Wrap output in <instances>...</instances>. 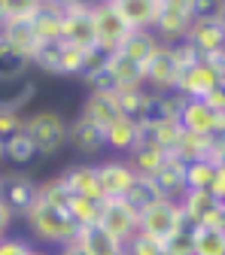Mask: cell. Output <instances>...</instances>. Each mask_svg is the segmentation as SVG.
<instances>
[{
  "label": "cell",
  "instance_id": "obj_1",
  "mask_svg": "<svg viewBox=\"0 0 225 255\" xmlns=\"http://www.w3.org/2000/svg\"><path fill=\"white\" fill-rule=\"evenodd\" d=\"M21 222H24V228L30 234V243L46 246V249H58V246H64L67 240H73L79 234V228L73 225V219L67 216V210L43 204V201H37L34 207H30L21 216Z\"/></svg>",
  "mask_w": 225,
  "mask_h": 255
},
{
  "label": "cell",
  "instance_id": "obj_2",
  "mask_svg": "<svg viewBox=\"0 0 225 255\" xmlns=\"http://www.w3.org/2000/svg\"><path fill=\"white\" fill-rule=\"evenodd\" d=\"M21 131L37 146L40 158H55L58 152L67 149V119H64V113H58L52 107L24 113Z\"/></svg>",
  "mask_w": 225,
  "mask_h": 255
},
{
  "label": "cell",
  "instance_id": "obj_3",
  "mask_svg": "<svg viewBox=\"0 0 225 255\" xmlns=\"http://www.w3.org/2000/svg\"><path fill=\"white\" fill-rule=\"evenodd\" d=\"M91 21H94V40H98V49L104 52H119V46L131 37V24L122 18V12L116 9L113 0H94L91 3Z\"/></svg>",
  "mask_w": 225,
  "mask_h": 255
},
{
  "label": "cell",
  "instance_id": "obj_4",
  "mask_svg": "<svg viewBox=\"0 0 225 255\" xmlns=\"http://www.w3.org/2000/svg\"><path fill=\"white\" fill-rule=\"evenodd\" d=\"M82 49L64 43V40H49V43H40L34 58H30V67H37L49 76H79V67H82Z\"/></svg>",
  "mask_w": 225,
  "mask_h": 255
},
{
  "label": "cell",
  "instance_id": "obj_5",
  "mask_svg": "<svg viewBox=\"0 0 225 255\" xmlns=\"http://www.w3.org/2000/svg\"><path fill=\"white\" fill-rule=\"evenodd\" d=\"M37 191H40V182L34 176H27L24 170L0 173V204H3L18 222L30 207L37 204Z\"/></svg>",
  "mask_w": 225,
  "mask_h": 255
},
{
  "label": "cell",
  "instance_id": "obj_6",
  "mask_svg": "<svg viewBox=\"0 0 225 255\" xmlns=\"http://www.w3.org/2000/svg\"><path fill=\"white\" fill-rule=\"evenodd\" d=\"M180 73H183V67H180V61L174 55V46L162 43L152 52V58L143 64V85L152 94H168V91L177 88Z\"/></svg>",
  "mask_w": 225,
  "mask_h": 255
},
{
  "label": "cell",
  "instance_id": "obj_7",
  "mask_svg": "<svg viewBox=\"0 0 225 255\" xmlns=\"http://www.w3.org/2000/svg\"><path fill=\"white\" fill-rule=\"evenodd\" d=\"M189 24H192V0H162L155 24H152V34L162 43L174 46L186 37Z\"/></svg>",
  "mask_w": 225,
  "mask_h": 255
},
{
  "label": "cell",
  "instance_id": "obj_8",
  "mask_svg": "<svg viewBox=\"0 0 225 255\" xmlns=\"http://www.w3.org/2000/svg\"><path fill=\"white\" fill-rule=\"evenodd\" d=\"M98 225H101L107 234H113L116 240L128 243V240L140 231V213L128 204L125 198H107V201H101Z\"/></svg>",
  "mask_w": 225,
  "mask_h": 255
},
{
  "label": "cell",
  "instance_id": "obj_9",
  "mask_svg": "<svg viewBox=\"0 0 225 255\" xmlns=\"http://www.w3.org/2000/svg\"><path fill=\"white\" fill-rule=\"evenodd\" d=\"M183 225H186V219H183L180 201L162 198V201H155L152 207H146V210L140 213V231L149 234V237H155V240H162V243H165L177 228H183Z\"/></svg>",
  "mask_w": 225,
  "mask_h": 255
},
{
  "label": "cell",
  "instance_id": "obj_10",
  "mask_svg": "<svg viewBox=\"0 0 225 255\" xmlns=\"http://www.w3.org/2000/svg\"><path fill=\"white\" fill-rule=\"evenodd\" d=\"M98 167V179H101V191H104V201L107 198H125L131 191L134 179H137V170L131 167L128 158H119V155H107V158H98L94 161Z\"/></svg>",
  "mask_w": 225,
  "mask_h": 255
},
{
  "label": "cell",
  "instance_id": "obj_11",
  "mask_svg": "<svg viewBox=\"0 0 225 255\" xmlns=\"http://www.w3.org/2000/svg\"><path fill=\"white\" fill-rule=\"evenodd\" d=\"M67 149H73L76 155H82L85 161H98V158L107 152L104 128L88 122L85 116H73L67 122Z\"/></svg>",
  "mask_w": 225,
  "mask_h": 255
},
{
  "label": "cell",
  "instance_id": "obj_12",
  "mask_svg": "<svg viewBox=\"0 0 225 255\" xmlns=\"http://www.w3.org/2000/svg\"><path fill=\"white\" fill-rule=\"evenodd\" d=\"M177 122L189 134H201V137H222L225 134V116L213 113L201 98H186Z\"/></svg>",
  "mask_w": 225,
  "mask_h": 255
},
{
  "label": "cell",
  "instance_id": "obj_13",
  "mask_svg": "<svg viewBox=\"0 0 225 255\" xmlns=\"http://www.w3.org/2000/svg\"><path fill=\"white\" fill-rule=\"evenodd\" d=\"M61 40L70 43L82 52L94 49L98 40H94V21H91V3L88 6H73V9H64L61 18Z\"/></svg>",
  "mask_w": 225,
  "mask_h": 255
},
{
  "label": "cell",
  "instance_id": "obj_14",
  "mask_svg": "<svg viewBox=\"0 0 225 255\" xmlns=\"http://www.w3.org/2000/svg\"><path fill=\"white\" fill-rule=\"evenodd\" d=\"M201 58L213 55V52H225V24L219 18H198L192 21L186 37H183Z\"/></svg>",
  "mask_w": 225,
  "mask_h": 255
},
{
  "label": "cell",
  "instance_id": "obj_15",
  "mask_svg": "<svg viewBox=\"0 0 225 255\" xmlns=\"http://www.w3.org/2000/svg\"><path fill=\"white\" fill-rule=\"evenodd\" d=\"M67 185L70 195L76 198H88V201H104V191H101V179H98V167L94 161H76L67 170L58 173Z\"/></svg>",
  "mask_w": 225,
  "mask_h": 255
},
{
  "label": "cell",
  "instance_id": "obj_16",
  "mask_svg": "<svg viewBox=\"0 0 225 255\" xmlns=\"http://www.w3.org/2000/svg\"><path fill=\"white\" fill-rule=\"evenodd\" d=\"M222 82V76L210 67V64L204 58H198L195 64H189V67H183L180 79H177V94H183V98H204V94L210 88H216Z\"/></svg>",
  "mask_w": 225,
  "mask_h": 255
},
{
  "label": "cell",
  "instance_id": "obj_17",
  "mask_svg": "<svg viewBox=\"0 0 225 255\" xmlns=\"http://www.w3.org/2000/svg\"><path fill=\"white\" fill-rule=\"evenodd\" d=\"M0 40H3L6 46H12L18 55H24L27 61L34 58V52L40 46L30 18H3V21H0Z\"/></svg>",
  "mask_w": 225,
  "mask_h": 255
},
{
  "label": "cell",
  "instance_id": "obj_18",
  "mask_svg": "<svg viewBox=\"0 0 225 255\" xmlns=\"http://www.w3.org/2000/svg\"><path fill=\"white\" fill-rule=\"evenodd\" d=\"M34 98H37V82L30 79V73L15 79H0V110L24 113Z\"/></svg>",
  "mask_w": 225,
  "mask_h": 255
},
{
  "label": "cell",
  "instance_id": "obj_19",
  "mask_svg": "<svg viewBox=\"0 0 225 255\" xmlns=\"http://www.w3.org/2000/svg\"><path fill=\"white\" fill-rule=\"evenodd\" d=\"M152 182L158 185L162 198H168V201H180L186 191H189V188H186V164L180 161L177 155H168V158H165V164L152 173Z\"/></svg>",
  "mask_w": 225,
  "mask_h": 255
},
{
  "label": "cell",
  "instance_id": "obj_20",
  "mask_svg": "<svg viewBox=\"0 0 225 255\" xmlns=\"http://www.w3.org/2000/svg\"><path fill=\"white\" fill-rule=\"evenodd\" d=\"M79 116H85L88 122H94L98 128H104V131H107L116 119H122L119 104H116V94H98V91H88L85 94Z\"/></svg>",
  "mask_w": 225,
  "mask_h": 255
},
{
  "label": "cell",
  "instance_id": "obj_21",
  "mask_svg": "<svg viewBox=\"0 0 225 255\" xmlns=\"http://www.w3.org/2000/svg\"><path fill=\"white\" fill-rule=\"evenodd\" d=\"M113 3L134 30H152L162 0H113Z\"/></svg>",
  "mask_w": 225,
  "mask_h": 255
},
{
  "label": "cell",
  "instance_id": "obj_22",
  "mask_svg": "<svg viewBox=\"0 0 225 255\" xmlns=\"http://www.w3.org/2000/svg\"><path fill=\"white\" fill-rule=\"evenodd\" d=\"M104 137H107V152L110 155L128 158V155H131V149L137 146V122H131V119H116L107 131H104Z\"/></svg>",
  "mask_w": 225,
  "mask_h": 255
},
{
  "label": "cell",
  "instance_id": "obj_23",
  "mask_svg": "<svg viewBox=\"0 0 225 255\" xmlns=\"http://www.w3.org/2000/svg\"><path fill=\"white\" fill-rule=\"evenodd\" d=\"M107 73L113 76L116 91H125V88H146V85H143V67H140V64H134L131 58L119 55V52L110 55V61H107Z\"/></svg>",
  "mask_w": 225,
  "mask_h": 255
},
{
  "label": "cell",
  "instance_id": "obj_24",
  "mask_svg": "<svg viewBox=\"0 0 225 255\" xmlns=\"http://www.w3.org/2000/svg\"><path fill=\"white\" fill-rule=\"evenodd\" d=\"M61 18H64V9L43 0L40 9L30 15V24H34V34L40 43H49V40H61Z\"/></svg>",
  "mask_w": 225,
  "mask_h": 255
},
{
  "label": "cell",
  "instance_id": "obj_25",
  "mask_svg": "<svg viewBox=\"0 0 225 255\" xmlns=\"http://www.w3.org/2000/svg\"><path fill=\"white\" fill-rule=\"evenodd\" d=\"M216 198L210 195V191H195V188H189L186 195L180 198V210H183V219H186V225H201L204 222V216L210 213V210H216Z\"/></svg>",
  "mask_w": 225,
  "mask_h": 255
},
{
  "label": "cell",
  "instance_id": "obj_26",
  "mask_svg": "<svg viewBox=\"0 0 225 255\" xmlns=\"http://www.w3.org/2000/svg\"><path fill=\"white\" fill-rule=\"evenodd\" d=\"M162 46V40H158L152 30H131V37H128L122 46H119V55H125V58H131L134 64H143L152 58V52Z\"/></svg>",
  "mask_w": 225,
  "mask_h": 255
},
{
  "label": "cell",
  "instance_id": "obj_27",
  "mask_svg": "<svg viewBox=\"0 0 225 255\" xmlns=\"http://www.w3.org/2000/svg\"><path fill=\"white\" fill-rule=\"evenodd\" d=\"M79 240L85 243L88 255H128V252H125V243L116 240L113 234H107L101 225L82 228V231H79Z\"/></svg>",
  "mask_w": 225,
  "mask_h": 255
},
{
  "label": "cell",
  "instance_id": "obj_28",
  "mask_svg": "<svg viewBox=\"0 0 225 255\" xmlns=\"http://www.w3.org/2000/svg\"><path fill=\"white\" fill-rule=\"evenodd\" d=\"M165 158H168V152L162 146H155V143H137L131 149V155H128V161H131V167L140 176H152L158 167L165 164Z\"/></svg>",
  "mask_w": 225,
  "mask_h": 255
},
{
  "label": "cell",
  "instance_id": "obj_29",
  "mask_svg": "<svg viewBox=\"0 0 225 255\" xmlns=\"http://www.w3.org/2000/svg\"><path fill=\"white\" fill-rule=\"evenodd\" d=\"M210 143H213V137H201V134H189V131H183V137H180V143H177V149H174L171 155H177L183 164L207 161Z\"/></svg>",
  "mask_w": 225,
  "mask_h": 255
},
{
  "label": "cell",
  "instance_id": "obj_30",
  "mask_svg": "<svg viewBox=\"0 0 225 255\" xmlns=\"http://www.w3.org/2000/svg\"><path fill=\"white\" fill-rule=\"evenodd\" d=\"M3 158H6L12 167H27V164H34L40 155H37V146L30 143V137L24 131H18L15 137H9L3 143Z\"/></svg>",
  "mask_w": 225,
  "mask_h": 255
},
{
  "label": "cell",
  "instance_id": "obj_31",
  "mask_svg": "<svg viewBox=\"0 0 225 255\" xmlns=\"http://www.w3.org/2000/svg\"><path fill=\"white\" fill-rule=\"evenodd\" d=\"M149 88H125V91H116V104H119V113L122 119H131V122H140L143 113H146V104H149Z\"/></svg>",
  "mask_w": 225,
  "mask_h": 255
},
{
  "label": "cell",
  "instance_id": "obj_32",
  "mask_svg": "<svg viewBox=\"0 0 225 255\" xmlns=\"http://www.w3.org/2000/svg\"><path fill=\"white\" fill-rule=\"evenodd\" d=\"M125 201L131 204L137 213H143V210L152 207L155 201H162V191H158V185L152 182V176H140V173H137V179H134L131 191L125 195Z\"/></svg>",
  "mask_w": 225,
  "mask_h": 255
},
{
  "label": "cell",
  "instance_id": "obj_33",
  "mask_svg": "<svg viewBox=\"0 0 225 255\" xmlns=\"http://www.w3.org/2000/svg\"><path fill=\"white\" fill-rule=\"evenodd\" d=\"M67 216L73 219V225L82 231V228H91L98 225V216H101V201H88V198H70L67 204Z\"/></svg>",
  "mask_w": 225,
  "mask_h": 255
},
{
  "label": "cell",
  "instance_id": "obj_34",
  "mask_svg": "<svg viewBox=\"0 0 225 255\" xmlns=\"http://www.w3.org/2000/svg\"><path fill=\"white\" fill-rule=\"evenodd\" d=\"M192 240H195V255H225V231L195 225Z\"/></svg>",
  "mask_w": 225,
  "mask_h": 255
},
{
  "label": "cell",
  "instance_id": "obj_35",
  "mask_svg": "<svg viewBox=\"0 0 225 255\" xmlns=\"http://www.w3.org/2000/svg\"><path fill=\"white\" fill-rule=\"evenodd\" d=\"M27 73H30V61L0 40V79H15V76H27Z\"/></svg>",
  "mask_w": 225,
  "mask_h": 255
},
{
  "label": "cell",
  "instance_id": "obj_36",
  "mask_svg": "<svg viewBox=\"0 0 225 255\" xmlns=\"http://www.w3.org/2000/svg\"><path fill=\"white\" fill-rule=\"evenodd\" d=\"M70 198H73V195L67 191V185H64V179H61V176H49V179H43V182H40L37 201L52 204V207H61V210H67Z\"/></svg>",
  "mask_w": 225,
  "mask_h": 255
},
{
  "label": "cell",
  "instance_id": "obj_37",
  "mask_svg": "<svg viewBox=\"0 0 225 255\" xmlns=\"http://www.w3.org/2000/svg\"><path fill=\"white\" fill-rule=\"evenodd\" d=\"M213 161H192L186 164V188H195V191H207L213 182Z\"/></svg>",
  "mask_w": 225,
  "mask_h": 255
},
{
  "label": "cell",
  "instance_id": "obj_38",
  "mask_svg": "<svg viewBox=\"0 0 225 255\" xmlns=\"http://www.w3.org/2000/svg\"><path fill=\"white\" fill-rule=\"evenodd\" d=\"M107 61H110V52H104V49H88L85 55H82V67H79V79L88 85L98 73H104L107 70Z\"/></svg>",
  "mask_w": 225,
  "mask_h": 255
},
{
  "label": "cell",
  "instance_id": "obj_39",
  "mask_svg": "<svg viewBox=\"0 0 225 255\" xmlns=\"http://www.w3.org/2000/svg\"><path fill=\"white\" fill-rule=\"evenodd\" d=\"M165 255H195V240H192V225L177 228L165 240Z\"/></svg>",
  "mask_w": 225,
  "mask_h": 255
},
{
  "label": "cell",
  "instance_id": "obj_40",
  "mask_svg": "<svg viewBox=\"0 0 225 255\" xmlns=\"http://www.w3.org/2000/svg\"><path fill=\"white\" fill-rule=\"evenodd\" d=\"M155 137H158V146H162V149L171 155V152L177 149L180 137H183V125H180L177 119H165V122L155 125Z\"/></svg>",
  "mask_w": 225,
  "mask_h": 255
},
{
  "label": "cell",
  "instance_id": "obj_41",
  "mask_svg": "<svg viewBox=\"0 0 225 255\" xmlns=\"http://www.w3.org/2000/svg\"><path fill=\"white\" fill-rule=\"evenodd\" d=\"M125 252L128 255H165V243L149 237V234H143V231H137L131 240L125 243Z\"/></svg>",
  "mask_w": 225,
  "mask_h": 255
},
{
  "label": "cell",
  "instance_id": "obj_42",
  "mask_svg": "<svg viewBox=\"0 0 225 255\" xmlns=\"http://www.w3.org/2000/svg\"><path fill=\"white\" fill-rule=\"evenodd\" d=\"M21 122H24V113L0 110V143H6L9 137H15L21 131Z\"/></svg>",
  "mask_w": 225,
  "mask_h": 255
},
{
  "label": "cell",
  "instance_id": "obj_43",
  "mask_svg": "<svg viewBox=\"0 0 225 255\" xmlns=\"http://www.w3.org/2000/svg\"><path fill=\"white\" fill-rule=\"evenodd\" d=\"M30 249H34V243L21 234H9L0 240V255H30Z\"/></svg>",
  "mask_w": 225,
  "mask_h": 255
},
{
  "label": "cell",
  "instance_id": "obj_44",
  "mask_svg": "<svg viewBox=\"0 0 225 255\" xmlns=\"http://www.w3.org/2000/svg\"><path fill=\"white\" fill-rule=\"evenodd\" d=\"M43 0H9L6 3V18H30L40 9Z\"/></svg>",
  "mask_w": 225,
  "mask_h": 255
},
{
  "label": "cell",
  "instance_id": "obj_45",
  "mask_svg": "<svg viewBox=\"0 0 225 255\" xmlns=\"http://www.w3.org/2000/svg\"><path fill=\"white\" fill-rule=\"evenodd\" d=\"M222 9V0H192V21L198 18H216Z\"/></svg>",
  "mask_w": 225,
  "mask_h": 255
},
{
  "label": "cell",
  "instance_id": "obj_46",
  "mask_svg": "<svg viewBox=\"0 0 225 255\" xmlns=\"http://www.w3.org/2000/svg\"><path fill=\"white\" fill-rule=\"evenodd\" d=\"M213 113H219V116H225V82H219L216 88H210L204 98H201Z\"/></svg>",
  "mask_w": 225,
  "mask_h": 255
},
{
  "label": "cell",
  "instance_id": "obj_47",
  "mask_svg": "<svg viewBox=\"0 0 225 255\" xmlns=\"http://www.w3.org/2000/svg\"><path fill=\"white\" fill-rule=\"evenodd\" d=\"M207 191H210L216 201H225V164H216V170H213V182H210Z\"/></svg>",
  "mask_w": 225,
  "mask_h": 255
},
{
  "label": "cell",
  "instance_id": "obj_48",
  "mask_svg": "<svg viewBox=\"0 0 225 255\" xmlns=\"http://www.w3.org/2000/svg\"><path fill=\"white\" fill-rule=\"evenodd\" d=\"M55 255H88V249H85V243L79 240V234L73 237V240H67L64 246H58L55 249Z\"/></svg>",
  "mask_w": 225,
  "mask_h": 255
},
{
  "label": "cell",
  "instance_id": "obj_49",
  "mask_svg": "<svg viewBox=\"0 0 225 255\" xmlns=\"http://www.w3.org/2000/svg\"><path fill=\"white\" fill-rule=\"evenodd\" d=\"M204 228H216V231H225V213H222V207L216 204V210H210L207 216H204V222H201Z\"/></svg>",
  "mask_w": 225,
  "mask_h": 255
},
{
  "label": "cell",
  "instance_id": "obj_50",
  "mask_svg": "<svg viewBox=\"0 0 225 255\" xmlns=\"http://www.w3.org/2000/svg\"><path fill=\"white\" fill-rule=\"evenodd\" d=\"M15 222H18V219H15V216H12V213H9V210L3 207V204H0V240H3V237H9V234H12V228H15Z\"/></svg>",
  "mask_w": 225,
  "mask_h": 255
},
{
  "label": "cell",
  "instance_id": "obj_51",
  "mask_svg": "<svg viewBox=\"0 0 225 255\" xmlns=\"http://www.w3.org/2000/svg\"><path fill=\"white\" fill-rule=\"evenodd\" d=\"M49 3H55L61 9H73V6H88V3H94V0H49Z\"/></svg>",
  "mask_w": 225,
  "mask_h": 255
},
{
  "label": "cell",
  "instance_id": "obj_52",
  "mask_svg": "<svg viewBox=\"0 0 225 255\" xmlns=\"http://www.w3.org/2000/svg\"><path fill=\"white\" fill-rule=\"evenodd\" d=\"M30 255H55V249H46V246H34Z\"/></svg>",
  "mask_w": 225,
  "mask_h": 255
},
{
  "label": "cell",
  "instance_id": "obj_53",
  "mask_svg": "<svg viewBox=\"0 0 225 255\" xmlns=\"http://www.w3.org/2000/svg\"><path fill=\"white\" fill-rule=\"evenodd\" d=\"M6 3H9V0H0V21L6 18Z\"/></svg>",
  "mask_w": 225,
  "mask_h": 255
},
{
  "label": "cell",
  "instance_id": "obj_54",
  "mask_svg": "<svg viewBox=\"0 0 225 255\" xmlns=\"http://www.w3.org/2000/svg\"><path fill=\"white\" fill-rule=\"evenodd\" d=\"M219 164H225V134H222V152H219Z\"/></svg>",
  "mask_w": 225,
  "mask_h": 255
},
{
  "label": "cell",
  "instance_id": "obj_55",
  "mask_svg": "<svg viewBox=\"0 0 225 255\" xmlns=\"http://www.w3.org/2000/svg\"><path fill=\"white\" fill-rule=\"evenodd\" d=\"M216 18H219V21L225 24V0H222V9H219V15H216Z\"/></svg>",
  "mask_w": 225,
  "mask_h": 255
},
{
  "label": "cell",
  "instance_id": "obj_56",
  "mask_svg": "<svg viewBox=\"0 0 225 255\" xmlns=\"http://www.w3.org/2000/svg\"><path fill=\"white\" fill-rule=\"evenodd\" d=\"M6 161V158H3V143H0V164H3Z\"/></svg>",
  "mask_w": 225,
  "mask_h": 255
},
{
  "label": "cell",
  "instance_id": "obj_57",
  "mask_svg": "<svg viewBox=\"0 0 225 255\" xmlns=\"http://www.w3.org/2000/svg\"><path fill=\"white\" fill-rule=\"evenodd\" d=\"M219 207H222V213H225V201H219Z\"/></svg>",
  "mask_w": 225,
  "mask_h": 255
},
{
  "label": "cell",
  "instance_id": "obj_58",
  "mask_svg": "<svg viewBox=\"0 0 225 255\" xmlns=\"http://www.w3.org/2000/svg\"><path fill=\"white\" fill-rule=\"evenodd\" d=\"M222 82H225V76H222Z\"/></svg>",
  "mask_w": 225,
  "mask_h": 255
}]
</instances>
